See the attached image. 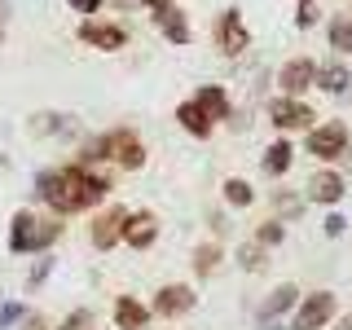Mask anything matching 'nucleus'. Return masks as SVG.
Wrapping results in <instances>:
<instances>
[{
	"instance_id": "obj_16",
	"label": "nucleus",
	"mask_w": 352,
	"mask_h": 330,
	"mask_svg": "<svg viewBox=\"0 0 352 330\" xmlns=\"http://www.w3.org/2000/svg\"><path fill=\"white\" fill-rule=\"evenodd\" d=\"M154 27H159V36L176 44V49H185V44L194 40V31H190V18H185V9L181 5H168V9H159L154 14Z\"/></svg>"
},
{
	"instance_id": "obj_35",
	"label": "nucleus",
	"mask_w": 352,
	"mask_h": 330,
	"mask_svg": "<svg viewBox=\"0 0 352 330\" xmlns=\"http://www.w3.org/2000/svg\"><path fill=\"white\" fill-rule=\"evenodd\" d=\"M141 5H146V9H150V14H159V9H168V5H172V0H141Z\"/></svg>"
},
{
	"instance_id": "obj_25",
	"label": "nucleus",
	"mask_w": 352,
	"mask_h": 330,
	"mask_svg": "<svg viewBox=\"0 0 352 330\" xmlns=\"http://www.w3.org/2000/svg\"><path fill=\"white\" fill-rule=\"evenodd\" d=\"M220 194H225V203H229V207H238V212L256 203V190H251V181H242V176H229V181L220 185Z\"/></svg>"
},
{
	"instance_id": "obj_34",
	"label": "nucleus",
	"mask_w": 352,
	"mask_h": 330,
	"mask_svg": "<svg viewBox=\"0 0 352 330\" xmlns=\"http://www.w3.org/2000/svg\"><path fill=\"white\" fill-rule=\"evenodd\" d=\"M49 269H53V260H49V256H44V260L36 264V269H31V286H40L44 278H49Z\"/></svg>"
},
{
	"instance_id": "obj_37",
	"label": "nucleus",
	"mask_w": 352,
	"mask_h": 330,
	"mask_svg": "<svg viewBox=\"0 0 352 330\" xmlns=\"http://www.w3.org/2000/svg\"><path fill=\"white\" fill-rule=\"evenodd\" d=\"M339 330H352V313H348V317H339Z\"/></svg>"
},
{
	"instance_id": "obj_18",
	"label": "nucleus",
	"mask_w": 352,
	"mask_h": 330,
	"mask_svg": "<svg viewBox=\"0 0 352 330\" xmlns=\"http://www.w3.org/2000/svg\"><path fill=\"white\" fill-rule=\"evenodd\" d=\"M291 163H295V146H291L286 137L269 141V146H264V154H260V168H264V176H273V181L291 172Z\"/></svg>"
},
{
	"instance_id": "obj_7",
	"label": "nucleus",
	"mask_w": 352,
	"mask_h": 330,
	"mask_svg": "<svg viewBox=\"0 0 352 330\" xmlns=\"http://www.w3.org/2000/svg\"><path fill=\"white\" fill-rule=\"evenodd\" d=\"M212 44L225 53V58H242V53L251 49V27L242 22L238 9H220L212 18Z\"/></svg>"
},
{
	"instance_id": "obj_23",
	"label": "nucleus",
	"mask_w": 352,
	"mask_h": 330,
	"mask_svg": "<svg viewBox=\"0 0 352 330\" xmlns=\"http://www.w3.org/2000/svg\"><path fill=\"white\" fill-rule=\"evenodd\" d=\"M27 128L36 132V137H62V132L75 128V119H71V115H58V110H36Z\"/></svg>"
},
{
	"instance_id": "obj_38",
	"label": "nucleus",
	"mask_w": 352,
	"mask_h": 330,
	"mask_svg": "<svg viewBox=\"0 0 352 330\" xmlns=\"http://www.w3.org/2000/svg\"><path fill=\"white\" fill-rule=\"evenodd\" d=\"M300 5H313V0H300Z\"/></svg>"
},
{
	"instance_id": "obj_29",
	"label": "nucleus",
	"mask_w": 352,
	"mask_h": 330,
	"mask_svg": "<svg viewBox=\"0 0 352 330\" xmlns=\"http://www.w3.org/2000/svg\"><path fill=\"white\" fill-rule=\"evenodd\" d=\"M18 330H53V317L40 313V308H27V317L18 322Z\"/></svg>"
},
{
	"instance_id": "obj_6",
	"label": "nucleus",
	"mask_w": 352,
	"mask_h": 330,
	"mask_svg": "<svg viewBox=\"0 0 352 330\" xmlns=\"http://www.w3.org/2000/svg\"><path fill=\"white\" fill-rule=\"evenodd\" d=\"M339 317V295L335 291H308L291 313V330H326Z\"/></svg>"
},
{
	"instance_id": "obj_15",
	"label": "nucleus",
	"mask_w": 352,
	"mask_h": 330,
	"mask_svg": "<svg viewBox=\"0 0 352 330\" xmlns=\"http://www.w3.org/2000/svg\"><path fill=\"white\" fill-rule=\"evenodd\" d=\"M110 317H115V330H150V304H141L137 295H115L110 304Z\"/></svg>"
},
{
	"instance_id": "obj_26",
	"label": "nucleus",
	"mask_w": 352,
	"mask_h": 330,
	"mask_svg": "<svg viewBox=\"0 0 352 330\" xmlns=\"http://www.w3.org/2000/svg\"><path fill=\"white\" fill-rule=\"evenodd\" d=\"M234 260H238L247 273H260L264 260H269V247H260L256 238H251V242H238V247H234Z\"/></svg>"
},
{
	"instance_id": "obj_36",
	"label": "nucleus",
	"mask_w": 352,
	"mask_h": 330,
	"mask_svg": "<svg viewBox=\"0 0 352 330\" xmlns=\"http://www.w3.org/2000/svg\"><path fill=\"white\" fill-rule=\"evenodd\" d=\"M5 40H9V27H5V18H0V49H5Z\"/></svg>"
},
{
	"instance_id": "obj_33",
	"label": "nucleus",
	"mask_w": 352,
	"mask_h": 330,
	"mask_svg": "<svg viewBox=\"0 0 352 330\" xmlns=\"http://www.w3.org/2000/svg\"><path fill=\"white\" fill-rule=\"evenodd\" d=\"M66 9H75V14L93 18V14H102V9H106V0H66Z\"/></svg>"
},
{
	"instance_id": "obj_22",
	"label": "nucleus",
	"mask_w": 352,
	"mask_h": 330,
	"mask_svg": "<svg viewBox=\"0 0 352 330\" xmlns=\"http://www.w3.org/2000/svg\"><path fill=\"white\" fill-rule=\"evenodd\" d=\"M326 40H330V49H335V58H348L352 53V14H330Z\"/></svg>"
},
{
	"instance_id": "obj_5",
	"label": "nucleus",
	"mask_w": 352,
	"mask_h": 330,
	"mask_svg": "<svg viewBox=\"0 0 352 330\" xmlns=\"http://www.w3.org/2000/svg\"><path fill=\"white\" fill-rule=\"evenodd\" d=\"M124 225H128V207L124 203H102L88 220V247L93 251H115L124 242Z\"/></svg>"
},
{
	"instance_id": "obj_30",
	"label": "nucleus",
	"mask_w": 352,
	"mask_h": 330,
	"mask_svg": "<svg viewBox=\"0 0 352 330\" xmlns=\"http://www.w3.org/2000/svg\"><path fill=\"white\" fill-rule=\"evenodd\" d=\"M22 317H27V304H14V300H9V304H0V330L18 326Z\"/></svg>"
},
{
	"instance_id": "obj_39",
	"label": "nucleus",
	"mask_w": 352,
	"mask_h": 330,
	"mask_svg": "<svg viewBox=\"0 0 352 330\" xmlns=\"http://www.w3.org/2000/svg\"><path fill=\"white\" fill-rule=\"evenodd\" d=\"M348 14H352V9H348Z\"/></svg>"
},
{
	"instance_id": "obj_1",
	"label": "nucleus",
	"mask_w": 352,
	"mask_h": 330,
	"mask_svg": "<svg viewBox=\"0 0 352 330\" xmlns=\"http://www.w3.org/2000/svg\"><path fill=\"white\" fill-rule=\"evenodd\" d=\"M115 181L102 172V168H80V163H62V168H44L36 176V203H44V212L53 216H84V212H97V207L110 198Z\"/></svg>"
},
{
	"instance_id": "obj_28",
	"label": "nucleus",
	"mask_w": 352,
	"mask_h": 330,
	"mask_svg": "<svg viewBox=\"0 0 352 330\" xmlns=\"http://www.w3.org/2000/svg\"><path fill=\"white\" fill-rule=\"evenodd\" d=\"M53 330H97V313L93 308H71Z\"/></svg>"
},
{
	"instance_id": "obj_19",
	"label": "nucleus",
	"mask_w": 352,
	"mask_h": 330,
	"mask_svg": "<svg viewBox=\"0 0 352 330\" xmlns=\"http://www.w3.org/2000/svg\"><path fill=\"white\" fill-rule=\"evenodd\" d=\"M348 84H352V71L344 66V58L317 62V84H313V88H322V93H335V97H344V93H348Z\"/></svg>"
},
{
	"instance_id": "obj_20",
	"label": "nucleus",
	"mask_w": 352,
	"mask_h": 330,
	"mask_svg": "<svg viewBox=\"0 0 352 330\" xmlns=\"http://www.w3.org/2000/svg\"><path fill=\"white\" fill-rule=\"evenodd\" d=\"M176 124H181V132H190V137H198V141H207V137L216 132V124H212V119H207L203 110L190 102V97H185V102L176 106Z\"/></svg>"
},
{
	"instance_id": "obj_14",
	"label": "nucleus",
	"mask_w": 352,
	"mask_h": 330,
	"mask_svg": "<svg viewBox=\"0 0 352 330\" xmlns=\"http://www.w3.org/2000/svg\"><path fill=\"white\" fill-rule=\"evenodd\" d=\"M190 102L203 110L212 124H234V102H229V93H225L220 84H198Z\"/></svg>"
},
{
	"instance_id": "obj_21",
	"label": "nucleus",
	"mask_w": 352,
	"mask_h": 330,
	"mask_svg": "<svg viewBox=\"0 0 352 330\" xmlns=\"http://www.w3.org/2000/svg\"><path fill=\"white\" fill-rule=\"evenodd\" d=\"M194 273H198V278H216V273H220V264H225V247H220V242L216 238H207V242H198V247H194Z\"/></svg>"
},
{
	"instance_id": "obj_31",
	"label": "nucleus",
	"mask_w": 352,
	"mask_h": 330,
	"mask_svg": "<svg viewBox=\"0 0 352 330\" xmlns=\"http://www.w3.org/2000/svg\"><path fill=\"white\" fill-rule=\"evenodd\" d=\"M344 229H348L344 212H335V207H330V212H326V220H322V234H326V238H339Z\"/></svg>"
},
{
	"instance_id": "obj_10",
	"label": "nucleus",
	"mask_w": 352,
	"mask_h": 330,
	"mask_svg": "<svg viewBox=\"0 0 352 330\" xmlns=\"http://www.w3.org/2000/svg\"><path fill=\"white\" fill-rule=\"evenodd\" d=\"M269 124L282 132V137H291V132H308L317 124V110L304 102V97H273L269 102Z\"/></svg>"
},
{
	"instance_id": "obj_13",
	"label": "nucleus",
	"mask_w": 352,
	"mask_h": 330,
	"mask_svg": "<svg viewBox=\"0 0 352 330\" xmlns=\"http://www.w3.org/2000/svg\"><path fill=\"white\" fill-rule=\"evenodd\" d=\"M159 216L150 212V207H137V212H128V225H124V247L128 251H150L154 242H159Z\"/></svg>"
},
{
	"instance_id": "obj_32",
	"label": "nucleus",
	"mask_w": 352,
	"mask_h": 330,
	"mask_svg": "<svg viewBox=\"0 0 352 330\" xmlns=\"http://www.w3.org/2000/svg\"><path fill=\"white\" fill-rule=\"evenodd\" d=\"M317 22H322V9H317V5H300V9H295V27H300V31L317 27Z\"/></svg>"
},
{
	"instance_id": "obj_4",
	"label": "nucleus",
	"mask_w": 352,
	"mask_h": 330,
	"mask_svg": "<svg viewBox=\"0 0 352 330\" xmlns=\"http://www.w3.org/2000/svg\"><path fill=\"white\" fill-rule=\"evenodd\" d=\"M348 146H352V128L344 119H326V124H313L304 132V150L317 163H335L339 154H348Z\"/></svg>"
},
{
	"instance_id": "obj_8",
	"label": "nucleus",
	"mask_w": 352,
	"mask_h": 330,
	"mask_svg": "<svg viewBox=\"0 0 352 330\" xmlns=\"http://www.w3.org/2000/svg\"><path fill=\"white\" fill-rule=\"evenodd\" d=\"M75 40L97 49V53H119V49H128V27L124 22H110V18H84L75 27Z\"/></svg>"
},
{
	"instance_id": "obj_24",
	"label": "nucleus",
	"mask_w": 352,
	"mask_h": 330,
	"mask_svg": "<svg viewBox=\"0 0 352 330\" xmlns=\"http://www.w3.org/2000/svg\"><path fill=\"white\" fill-rule=\"evenodd\" d=\"M269 203H273V216H278L282 225H286V220L304 216V203H308V198H304V194H295V190H273V194H269Z\"/></svg>"
},
{
	"instance_id": "obj_9",
	"label": "nucleus",
	"mask_w": 352,
	"mask_h": 330,
	"mask_svg": "<svg viewBox=\"0 0 352 330\" xmlns=\"http://www.w3.org/2000/svg\"><path fill=\"white\" fill-rule=\"evenodd\" d=\"M198 308V291L190 282H163L150 300V313L163 317V322H176V317H190Z\"/></svg>"
},
{
	"instance_id": "obj_17",
	"label": "nucleus",
	"mask_w": 352,
	"mask_h": 330,
	"mask_svg": "<svg viewBox=\"0 0 352 330\" xmlns=\"http://www.w3.org/2000/svg\"><path fill=\"white\" fill-rule=\"evenodd\" d=\"M300 300H304V291H300L295 282H278V286L269 291V300L260 304V317H264V322H278V317L295 313V304H300Z\"/></svg>"
},
{
	"instance_id": "obj_3",
	"label": "nucleus",
	"mask_w": 352,
	"mask_h": 330,
	"mask_svg": "<svg viewBox=\"0 0 352 330\" xmlns=\"http://www.w3.org/2000/svg\"><path fill=\"white\" fill-rule=\"evenodd\" d=\"M102 141H106V163H115L119 172H141L146 168L150 150H146V141H141L137 128H106Z\"/></svg>"
},
{
	"instance_id": "obj_2",
	"label": "nucleus",
	"mask_w": 352,
	"mask_h": 330,
	"mask_svg": "<svg viewBox=\"0 0 352 330\" xmlns=\"http://www.w3.org/2000/svg\"><path fill=\"white\" fill-rule=\"evenodd\" d=\"M66 234L62 216L53 212H31V207H18L14 216H9V256H49V247H58Z\"/></svg>"
},
{
	"instance_id": "obj_27",
	"label": "nucleus",
	"mask_w": 352,
	"mask_h": 330,
	"mask_svg": "<svg viewBox=\"0 0 352 330\" xmlns=\"http://www.w3.org/2000/svg\"><path fill=\"white\" fill-rule=\"evenodd\" d=\"M251 238H256L260 242V247H282V238H286V225H282V220L278 216H269V220H260V225H256V234H251Z\"/></svg>"
},
{
	"instance_id": "obj_11",
	"label": "nucleus",
	"mask_w": 352,
	"mask_h": 330,
	"mask_svg": "<svg viewBox=\"0 0 352 330\" xmlns=\"http://www.w3.org/2000/svg\"><path fill=\"white\" fill-rule=\"evenodd\" d=\"M344 194H348V181H344V172L330 168V163H322V168L304 181V198H308V203L339 207V203H344Z\"/></svg>"
},
{
	"instance_id": "obj_12",
	"label": "nucleus",
	"mask_w": 352,
	"mask_h": 330,
	"mask_svg": "<svg viewBox=\"0 0 352 330\" xmlns=\"http://www.w3.org/2000/svg\"><path fill=\"white\" fill-rule=\"evenodd\" d=\"M317 84V62L313 58H286L278 66V88H282V97H304L308 88Z\"/></svg>"
}]
</instances>
